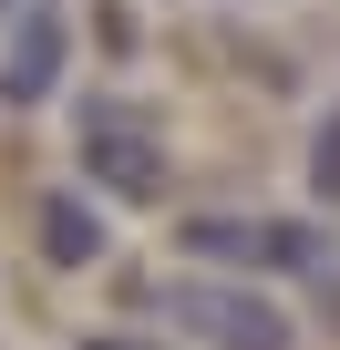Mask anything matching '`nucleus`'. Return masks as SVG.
<instances>
[{
  "mask_svg": "<svg viewBox=\"0 0 340 350\" xmlns=\"http://www.w3.org/2000/svg\"><path fill=\"white\" fill-rule=\"evenodd\" d=\"M83 175H93L103 196H124V206H155L165 186H176V154H165V124H155L144 103H124V93L83 103Z\"/></svg>",
  "mask_w": 340,
  "mask_h": 350,
  "instance_id": "nucleus-1",
  "label": "nucleus"
},
{
  "mask_svg": "<svg viewBox=\"0 0 340 350\" xmlns=\"http://www.w3.org/2000/svg\"><path fill=\"white\" fill-rule=\"evenodd\" d=\"M155 309H176L207 350H289V319L258 288H227V278H176V288H155Z\"/></svg>",
  "mask_w": 340,
  "mask_h": 350,
  "instance_id": "nucleus-2",
  "label": "nucleus"
},
{
  "mask_svg": "<svg viewBox=\"0 0 340 350\" xmlns=\"http://www.w3.org/2000/svg\"><path fill=\"white\" fill-rule=\"evenodd\" d=\"M196 268H319V237L289 217H186Z\"/></svg>",
  "mask_w": 340,
  "mask_h": 350,
  "instance_id": "nucleus-3",
  "label": "nucleus"
},
{
  "mask_svg": "<svg viewBox=\"0 0 340 350\" xmlns=\"http://www.w3.org/2000/svg\"><path fill=\"white\" fill-rule=\"evenodd\" d=\"M62 11L42 0V11H21V31H11V52H0V103H42L52 83H62Z\"/></svg>",
  "mask_w": 340,
  "mask_h": 350,
  "instance_id": "nucleus-4",
  "label": "nucleus"
},
{
  "mask_svg": "<svg viewBox=\"0 0 340 350\" xmlns=\"http://www.w3.org/2000/svg\"><path fill=\"white\" fill-rule=\"evenodd\" d=\"M93 247H103L93 237V206L83 196H42V258L52 268H93Z\"/></svg>",
  "mask_w": 340,
  "mask_h": 350,
  "instance_id": "nucleus-5",
  "label": "nucleus"
},
{
  "mask_svg": "<svg viewBox=\"0 0 340 350\" xmlns=\"http://www.w3.org/2000/svg\"><path fill=\"white\" fill-rule=\"evenodd\" d=\"M309 196H330L340 206V103L319 113V134H309Z\"/></svg>",
  "mask_w": 340,
  "mask_h": 350,
  "instance_id": "nucleus-6",
  "label": "nucleus"
},
{
  "mask_svg": "<svg viewBox=\"0 0 340 350\" xmlns=\"http://www.w3.org/2000/svg\"><path fill=\"white\" fill-rule=\"evenodd\" d=\"M93 350H165V340H93Z\"/></svg>",
  "mask_w": 340,
  "mask_h": 350,
  "instance_id": "nucleus-7",
  "label": "nucleus"
}]
</instances>
